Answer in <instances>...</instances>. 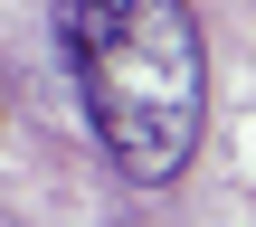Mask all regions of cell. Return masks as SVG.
<instances>
[{
	"label": "cell",
	"mask_w": 256,
	"mask_h": 227,
	"mask_svg": "<svg viewBox=\"0 0 256 227\" xmlns=\"http://www.w3.org/2000/svg\"><path fill=\"white\" fill-rule=\"evenodd\" d=\"M57 57L95 152L133 190H171L209 133V38L190 0H57Z\"/></svg>",
	"instance_id": "obj_1"
}]
</instances>
